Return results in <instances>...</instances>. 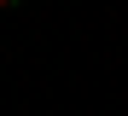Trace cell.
Here are the masks:
<instances>
[{
	"mask_svg": "<svg viewBox=\"0 0 128 116\" xmlns=\"http://www.w3.org/2000/svg\"><path fill=\"white\" fill-rule=\"evenodd\" d=\"M12 6H18V0H0V12H12Z\"/></svg>",
	"mask_w": 128,
	"mask_h": 116,
	"instance_id": "6da1fadb",
	"label": "cell"
}]
</instances>
